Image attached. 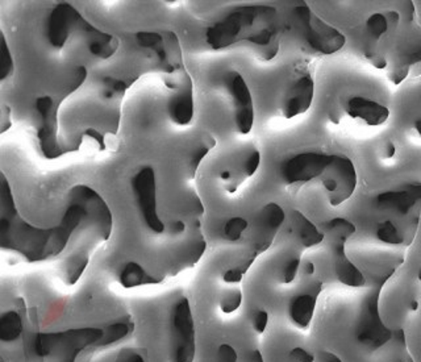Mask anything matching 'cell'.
I'll use <instances>...</instances> for the list:
<instances>
[{
	"mask_svg": "<svg viewBox=\"0 0 421 362\" xmlns=\"http://www.w3.org/2000/svg\"><path fill=\"white\" fill-rule=\"evenodd\" d=\"M277 34V10L270 6H246L237 8L208 32L215 47H224L239 40L268 46Z\"/></svg>",
	"mask_w": 421,
	"mask_h": 362,
	"instance_id": "6da1fadb",
	"label": "cell"
},
{
	"mask_svg": "<svg viewBox=\"0 0 421 362\" xmlns=\"http://www.w3.org/2000/svg\"><path fill=\"white\" fill-rule=\"evenodd\" d=\"M294 14L304 28L305 40L317 52L323 54H333L345 45V36L314 15L307 4L295 7Z\"/></svg>",
	"mask_w": 421,
	"mask_h": 362,
	"instance_id": "7a4b0ae2",
	"label": "cell"
},
{
	"mask_svg": "<svg viewBox=\"0 0 421 362\" xmlns=\"http://www.w3.org/2000/svg\"><path fill=\"white\" fill-rule=\"evenodd\" d=\"M323 184L330 193L332 206H340L353 195L357 187V173L352 160L344 156H332L323 174Z\"/></svg>",
	"mask_w": 421,
	"mask_h": 362,
	"instance_id": "3957f363",
	"label": "cell"
},
{
	"mask_svg": "<svg viewBox=\"0 0 421 362\" xmlns=\"http://www.w3.org/2000/svg\"><path fill=\"white\" fill-rule=\"evenodd\" d=\"M174 328V360L173 362H194L195 360V324L187 299L177 303L173 315Z\"/></svg>",
	"mask_w": 421,
	"mask_h": 362,
	"instance_id": "277c9868",
	"label": "cell"
},
{
	"mask_svg": "<svg viewBox=\"0 0 421 362\" xmlns=\"http://www.w3.org/2000/svg\"><path fill=\"white\" fill-rule=\"evenodd\" d=\"M331 158L332 156L330 154L316 151H304L296 154L283 164V180L290 184L312 181L314 178L323 174L325 167L330 165Z\"/></svg>",
	"mask_w": 421,
	"mask_h": 362,
	"instance_id": "5b68a950",
	"label": "cell"
},
{
	"mask_svg": "<svg viewBox=\"0 0 421 362\" xmlns=\"http://www.w3.org/2000/svg\"><path fill=\"white\" fill-rule=\"evenodd\" d=\"M378 297L379 292L371 294L363 304L361 323L357 330L358 341L376 349L386 344L391 339V331L382 323L378 310Z\"/></svg>",
	"mask_w": 421,
	"mask_h": 362,
	"instance_id": "8992f818",
	"label": "cell"
},
{
	"mask_svg": "<svg viewBox=\"0 0 421 362\" xmlns=\"http://www.w3.org/2000/svg\"><path fill=\"white\" fill-rule=\"evenodd\" d=\"M230 91L235 96L237 107L236 121L241 134H249L255 123L253 99L245 79L240 74H233L230 78Z\"/></svg>",
	"mask_w": 421,
	"mask_h": 362,
	"instance_id": "52a82bcc",
	"label": "cell"
},
{
	"mask_svg": "<svg viewBox=\"0 0 421 362\" xmlns=\"http://www.w3.org/2000/svg\"><path fill=\"white\" fill-rule=\"evenodd\" d=\"M136 190L140 196L141 210L144 217L154 232H162L164 224L155 211V194H154V175L151 170H144L136 181Z\"/></svg>",
	"mask_w": 421,
	"mask_h": 362,
	"instance_id": "ba28073f",
	"label": "cell"
},
{
	"mask_svg": "<svg viewBox=\"0 0 421 362\" xmlns=\"http://www.w3.org/2000/svg\"><path fill=\"white\" fill-rule=\"evenodd\" d=\"M315 95V83L310 76H301L287 94L285 116L292 119L310 109Z\"/></svg>",
	"mask_w": 421,
	"mask_h": 362,
	"instance_id": "9c48e42d",
	"label": "cell"
},
{
	"mask_svg": "<svg viewBox=\"0 0 421 362\" xmlns=\"http://www.w3.org/2000/svg\"><path fill=\"white\" fill-rule=\"evenodd\" d=\"M347 114L353 119H362L369 125H382L390 118V109L387 107L361 96L352 98L347 102Z\"/></svg>",
	"mask_w": 421,
	"mask_h": 362,
	"instance_id": "30bf717a",
	"label": "cell"
},
{
	"mask_svg": "<svg viewBox=\"0 0 421 362\" xmlns=\"http://www.w3.org/2000/svg\"><path fill=\"white\" fill-rule=\"evenodd\" d=\"M345 242H337L334 246V270L338 281L346 286L361 287L365 285V277L358 268L346 257Z\"/></svg>",
	"mask_w": 421,
	"mask_h": 362,
	"instance_id": "8fae6325",
	"label": "cell"
},
{
	"mask_svg": "<svg viewBox=\"0 0 421 362\" xmlns=\"http://www.w3.org/2000/svg\"><path fill=\"white\" fill-rule=\"evenodd\" d=\"M420 194V186H411L406 191H389L376 198L379 207L395 209L402 213H407L412 209Z\"/></svg>",
	"mask_w": 421,
	"mask_h": 362,
	"instance_id": "7c38bea8",
	"label": "cell"
},
{
	"mask_svg": "<svg viewBox=\"0 0 421 362\" xmlns=\"http://www.w3.org/2000/svg\"><path fill=\"white\" fill-rule=\"evenodd\" d=\"M315 307V297L310 294H301L294 298L290 304V317L298 327L307 328L314 317Z\"/></svg>",
	"mask_w": 421,
	"mask_h": 362,
	"instance_id": "4fadbf2b",
	"label": "cell"
},
{
	"mask_svg": "<svg viewBox=\"0 0 421 362\" xmlns=\"http://www.w3.org/2000/svg\"><path fill=\"white\" fill-rule=\"evenodd\" d=\"M292 223H294L295 231L299 235L301 244L305 248H311V246L319 245L320 242L324 240V235L301 212H292Z\"/></svg>",
	"mask_w": 421,
	"mask_h": 362,
	"instance_id": "5bb4252c",
	"label": "cell"
},
{
	"mask_svg": "<svg viewBox=\"0 0 421 362\" xmlns=\"http://www.w3.org/2000/svg\"><path fill=\"white\" fill-rule=\"evenodd\" d=\"M285 211L282 210V207L277 203H269L262 212H261V216H259V226L262 228V232L272 237L277 231L279 229V226L283 224L285 222ZM265 236V237H266Z\"/></svg>",
	"mask_w": 421,
	"mask_h": 362,
	"instance_id": "9a60e30c",
	"label": "cell"
},
{
	"mask_svg": "<svg viewBox=\"0 0 421 362\" xmlns=\"http://www.w3.org/2000/svg\"><path fill=\"white\" fill-rule=\"evenodd\" d=\"M23 330L21 320L19 315L10 311L0 317V340L1 341H14Z\"/></svg>",
	"mask_w": 421,
	"mask_h": 362,
	"instance_id": "2e32d148",
	"label": "cell"
},
{
	"mask_svg": "<svg viewBox=\"0 0 421 362\" xmlns=\"http://www.w3.org/2000/svg\"><path fill=\"white\" fill-rule=\"evenodd\" d=\"M120 279L122 286L128 288L151 282V278L144 272V269L135 262H131L125 266V269L121 273Z\"/></svg>",
	"mask_w": 421,
	"mask_h": 362,
	"instance_id": "e0dca14e",
	"label": "cell"
},
{
	"mask_svg": "<svg viewBox=\"0 0 421 362\" xmlns=\"http://www.w3.org/2000/svg\"><path fill=\"white\" fill-rule=\"evenodd\" d=\"M327 226L332 235L337 239V242H345L356 232L354 224L343 217L333 219Z\"/></svg>",
	"mask_w": 421,
	"mask_h": 362,
	"instance_id": "ac0fdd59",
	"label": "cell"
},
{
	"mask_svg": "<svg viewBox=\"0 0 421 362\" xmlns=\"http://www.w3.org/2000/svg\"><path fill=\"white\" fill-rule=\"evenodd\" d=\"M173 112V118L181 124H186L191 120L193 116V100H191V95H184L181 96L171 108Z\"/></svg>",
	"mask_w": 421,
	"mask_h": 362,
	"instance_id": "d6986e66",
	"label": "cell"
},
{
	"mask_svg": "<svg viewBox=\"0 0 421 362\" xmlns=\"http://www.w3.org/2000/svg\"><path fill=\"white\" fill-rule=\"evenodd\" d=\"M131 332V327L127 323H115L112 326H109L105 333L103 337L100 340V345H111L115 344L116 341H119L121 339L127 337Z\"/></svg>",
	"mask_w": 421,
	"mask_h": 362,
	"instance_id": "ffe728a7",
	"label": "cell"
},
{
	"mask_svg": "<svg viewBox=\"0 0 421 362\" xmlns=\"http://www.w3.org/2000/svg\"><path fill=\"white\" fill-rule=\"evenodd\" d=\"M376 236L380 242L392 244V245H398V244H402V242H403L399 231L396 229V226H393L390 220L379 224L378 231H376Z\"/></svg>",
	"mask_w": 421,
	"mask_h": 362,
	"instance_id": "44dd1931",
	"label": "cell"
},
{
	"mask_svg": "<svg viewBox=\"0 0 421 362\" xmlns=\"http://www.w3.org/2000/svg\"><path fill=\"white\" fill-rule=\"evenodd\" d=\"M367 32L371 37L379 39L389 30V23L387 19L383 14H373L366 21Z\"/></svg>",
	"mask_w": 421,
	"mask_h": 362,
	"instance_id": "7402d4cb",
	"label": "cell"
},
{
	"mask_svg": "<svg viewBox=\"0 0 421 362\" xmlns=\"http://www.w3.org/2000/svg\"><path fill=\"white\" fill-rule=\"evenodd\" d=\"M248 228V222L242 217H233L230 219L226 224L224 228V233H226V239L235 242L239 240L241 235L244 233V231Z\"/></svg>",
	"mask_w": 421,
	"mask_h": 362,
	"instance_id": "603a6c76",
	"label": "cell"
},
{
	"mask_svg": "<svg viewBox=\"0 0 421 362\" xmlns=\"http://www.w3.org/2000/svg\"><path fill=\"white\" fill-rule=\"evenodd\" d=\"M241 302H242V292L239 288L232 290V291L226 292L224 298L222 299V303H220L222 311L226 312V314H232L240 307Z\"/></svg>",
	"mask_w": 421,
	"mask_h": 362,
	"instance_id": "cb8c5ba5",
	"label": "cell"
},
{
	"mask_svg": "<svg viewBox=\"0 0 421 362\" xmlns=\"http://www.w3.org/2000/svg\"><path fill=\"white\" fill-rule=\"evenodd\" d=\"M216 362H237V352L229 344H222L217 349Z\"/></svg>",
	"mask_w": 421,
	"mask_h": 362,
	"instance_id": "d4e9b609",
	"label": "cell"
},
{
	"mask_svg": "<svg viewBox=\"0 0 421 362\" xmlns=\"http://www.w3.org/2000/svg\"><path fill=\"white\" fill-rule=\"evenodd\" d=\"M299 266H301V259L299 258H292L285 268V272H283V279H285V284H291L296 274L299 270Z\"/></svg>",
	"mask_w": 421,
	"mask_h": 362,
	"instance_id": "484cf974",
	"label": "cell"
},
{
	"mask_svg": "<svg viewBox=\"0 0 421 362\" xmlns=\"http://www.w3.org/2000/svg\"><path fill=\"white\" fill-rule=\"evenodd\" d=\"M268 323H269V314L265 311V310H259L257 311L256 315H255V330L258 333L265 332L266 327H268Z\"/></svg>",
	"mask_w": 421,
	"mask_h": 362,
	"instance_id": "4316f807",
	"label": "cell"
},
{
	"mask_svg": "<svg viewBox=\"0 0 421 362\" xmlns=\"http://www.w3.org/2000/svg\"><path fill=\"white\" fill-rule=\"evenodd\" d=\"M290 357L295 362H314V356L303 348H294L290 352Z\"/></svg>",
	"mask_w": 421,
	"mask_h": 362,
	"instance_id": "83f0119b",
	"label": "cell"
},
{
	"mask_svg": "<svg viewBox=\"0 0 421 362\" xmlns=\"http://www.w3.org/2000/svg\"><path fill=\"white\" fill-rule=\"evenodd\" d=\"M259 164H261V154H259V151H253L252 156L248 158V161H246V164H245L246 174H248L249 177L253 175L257 170H258Z\"/></svg>",
	"mask_w": 421,
	"mask_h": 362,
	"instance_id": "f1b7e54d",
	"label": "cell"
},
{
	"mask_svg": "<svg viewBox=\"0 0 421 362\" xmlns=\"http://www.w3.org/2000/svg\"><path fill=\"white\" fill-rule=\"evenodd\" d=\"M242 274L240 269H230L224 274V281L228 284H237L242 279Z\"/></svg>",
	"mask_w": 421,
	"mask_h": 362,
	"instance_id": "f546056e",
	"label": "cell"
},
{
	"mask_svg": "<svg viewBox=\"0 0 421 362\" xmlns=\"http://www.w3.org/2000/svg\"><path fill=\"white\" fill-rule=\"evenodd\" d=\"M408 72H409V65H404V66H402L400 69H398L395 73H392L391 79L392 82L395 83V85H399L404 78H406L407 74H408Z\"/></svg>",
	"mask_w": 421,
	"mask_h": 362,
	"instance_id": "4dcf8cb0",
	"label": "cell"
},
{
	"mask_svg": "<svg viewBox=\"0 0 421 362\" xmlns=\"http://www.w3.org/2000/svg\"><path fill=\"white\" fill-rule=\"evenodd\" d=\"M367 58H370V61L373 62V65L376 66V69H383V67H386V61L383 57H380L379 54H376V53H367Z\"/></svg>",
	"mask_w": 421,
	"mask_h": 362,
	"instance_id": "1f68e13d",
	"label": "cell"
},
{
	"mask_svg": "<svg viewBox=\"0 0 421 362\" xmlns=\"http://www.w3.org/2000/svg\"><path fill=\"white\" fill-rule=\"evenodd\" d=\"M321 359H323V362H343L340 357H337L336 354L330 353V352H324V353L321 354Z\"/></svg>",
	"mask_w": 421,
	"mask_h": 362,
	"instance_id": "d6a6232c",
	"label": "cell"
},
{
	"mask_svg": "<svg viewBox=\"0 0 421 362\" xmlns=\"http://www.w3.org/2000/svg\"><path fill=\"white\" fill-rule=\"evenodd\" d=\"M250 362H263V357L258 350H255L250 356Z\"/></svg>",
	"mask_w": 421,
	"mask_h": 362,
	"instance_id": "836d02e7",
	"label": "cell"
},
{
	"mask_svg": "<svg viewBox=\"0 0 421 362\" xmlns=\"http://www.w3.org/2000/svg\"><path fill=\"white\" fill-rule=\"evenodd\" d=\"M127 362H145L144 359L140 356V354H132L127 359Z\"/></svg>",
	"mask_w": 421,
	"mask_h": 362,
	"instance_id": "e575fe53",
	"label": "cell"
},
{
	"mask_svg": "<svg viewBox=\"0 0 421 362\" xmlns=\"http://www.w3.org/2000/svg\"><path fill=\"white\" fill-rule=\"evenodd\" d=\"M395 154V145L392 142L387 144V158H391Z\"/></svg>",
	"mask_w": 421,
	"mask_h": 362,
	"instance_id": "d590c367",
	"label": "cell"
},
{
	"mask_svg": "<svg viewBox=\"0 0 421 362\" xmlns=\"http://www.w3.org/2000/svg\"><path fill=\"white\" fill-rule=\"evenodd\" d=\"M304 272L307 273V274H312V273L315 272L314 264H312V262H307V264H305V268H304Z\"/></svg>",
	"mask_w": 421,
	"mask_h": 362,
	"instance_id": "8d00e7d4",
	"label": "cell"
}]
</instances>
